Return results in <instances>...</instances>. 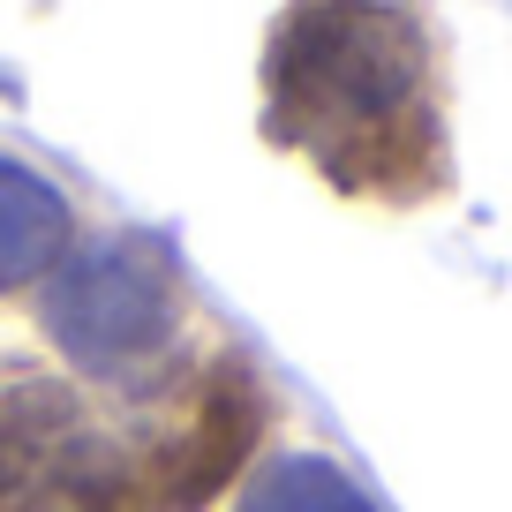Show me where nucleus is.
Returning <instances> with one entry per match:
<instances>
[{"instance_id": "nucleus-4", "label": "nucleus", "mask_w": 512, "mask_h": 512, "mask_svg": "<svg viewBox=\"0 0 512 512\" xmlns=\"http://www.w3.org/2000/svg\"><path fill=\"white\" fill-rule=\"evenodd\" d=\"M264 377L249 354L219 347L211 362H181L151 384L128 437H136V467H144L151 512H211L241 482L256 437H264Z\"/></svg>"}, {"instance_id": "nucleus-6", "label": "nucleus", "mask_w": 512, "mask_h": 512, "mask_svg": "<svg viewBox=\"0 0 512 512\" xmlns=\"http://www.w3.org/2000/svg\"><path fill=\"white\" fill-rule=\"evenodd\" d=\"M234 512H377V505L362 497V482L339 460H324V452H279V460H264L241 482Z\"/></svg>"}, {"instance_id": "nucleus-2", "label": "nucleus", "mask_w": 512, "mask_h": 512, "mask_svg": "<svg viewBox=\"0 0 512 512\" xmlns=\"http://www.w3.org/2000/svg\"><path fill=\"white\" fill-rule=\"evenodd\" d=\"M189 279L151 234H113L98 249H76L61 272L46 279V324L53 354L91 384H151L181 369V339H189Z\"/></svg>"}, {"instance_id": "nucleus-5", "label": "nucleus", "mask_w": 512, "mask_h": 512, "mask_svg": "<svg viewBox=\"0 0 512 512\" xmlns=\"http://www.w3.org/2000/svg\"><path fill=\"white\" fill-rule=\"evenodd\" d=\"M68 241H76L68 196L38 166L0 151V294L31 287V279H53L68 264Z\"/></svg>"}, {"instance_id": "nucleus-1", "label": "nucleus", "mask_w": 512, "mask_h": 512, "mask_svg": "<svg viewBox=\"0 0 512 512\" xmlns=\"http://www.w3.org/2000/svg\"><path fill=\"white\" fill-rule=\"evenodd\" d=\"M256 128L354 204H437L452 128L430 0H287L256 61Z\"/></svg>"}, {"instance_id": "nucleus-3", "label": "nucleus", "mask_w": 512, "mask_h": 512, "mask_svg": "<svg viewBox=\"0 0 512 512\" xmlns=\"http://www.w3.org/2000/svg\"><path fill=\"white\" fill-rule=\"evenodd\" d=\"M0 512H151L128 422L23 354H0Z\"/></svg>"}]
</instances>
